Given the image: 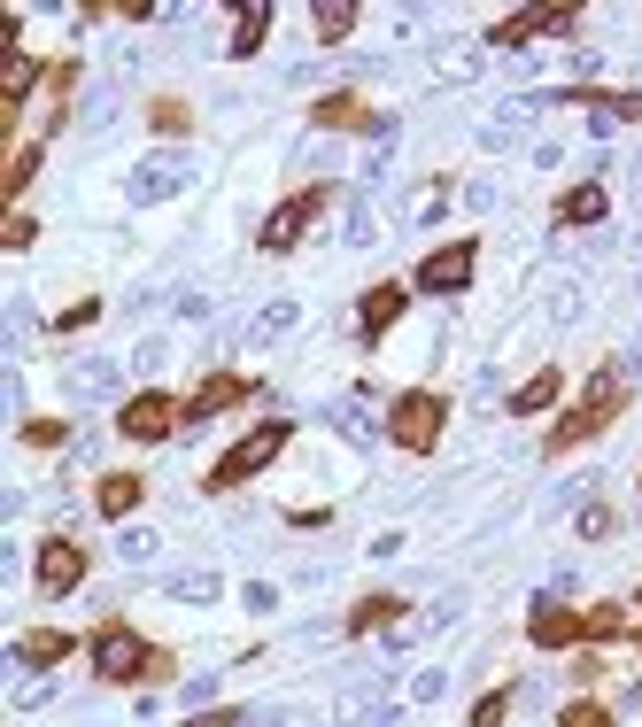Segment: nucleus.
<instances>
[{
	"instance_id": "nucleus-19",
	"label": "nucleus",
	"mask_w": 642,
	"mask_h": 727,
	"mask_svg": "<svg viewBox=\"0 0 642 727\" xmlns=\"http://www.w3.org/2000/svg\"><path fill=\"white\" fill-rule=\"evenodd\" d=\"M550 402H557V371H534V379L511 395V410H518V418H534V410H550Z\"/></svg>"
},
{
	"instance_id": "nucleus-21",
	"label": "nucleus",
	"mask_w": 642,
	"mask_h": 727,
	"mask_svg": "<svg viewBox=\"0 0 642 727\" xmlns=\"http://www.w3.org/2000/svg\"><path fill=\"white\" fill-rule=\"evenodd\" d=\"M16 658H23V666H55V658H70V635H62V627H47V635H31Z\"/></svg>"
},
{
	"instance_id": "nucleus-6",
	"label": "nucleus",
	"mask_w": 642,
	"mask_h": 727,
	"mask_svg": "<svg viewBox=\"0 0 642 727\" xmlns=\"http://www.w3.org/2000/svg\"><path fill=\"white\" fill-rule=\"evenodd\" d=\"M148 666V650H140V635H125V627H109L101 643H93V674L101 681H132Z\"/></svg>"
},
{
	"instance_id": "nucleus-5",
	"label": "nucleus",
	"mask_w": 642,
	"mask_h": 727,
	"mask_svg": "<svg viewBox=\"0 0 642 727\" xmlns=\"http://www.w3.org/2000/svg\"><path fill=\"white\" fill-rule=\"evenodd\" d=\"M442 418H450V410H442L434 395H403V402H395V441H403V449H434Z\"/></svg>"
},
{
	"instance_id": "nucleus-28",
	"label": "nucleus",
	"mask_w": 642,
	"mask_h": 727,
	"mask_svg": "<svg viewBox=\"0 0 642 727\" xmlns=\"http://www.w3.org/2000/svg\"><path fill=\"white\" fill-rule=\"evenodd\" d=\"M31 78H39V62H31V54H16V62H8V101H23V93H31Z\"/></svg>"
},
{
	"instance_id": "nucleus-29",
	"label": "nucleus",
	"mask_w": 642,
	"mask_h": 727,
	"mask_svg": "<svg viewBox=\"0 0 642 727\" xmlns=\"http://www.w3.org/2000/svg\"><path fill=\"white\" fill-rule=\"evenodd\" d=\"M442 201H450V193H442V186H426V193L411 201V225H434V217H442Z\"/></svg>"
},
{
	"instance_id": "nucleus-17",
	"label": "nucleus",
	"mask_w": 642,
	"mask_h": 727,
	"mask_svg": "<svg viewBox=\"0 0 642 727\" xmlns=\"http://www.w3.org/2000/svg\"><path fill=\"white\" fill-rule=\"evenodd\" d=\"M109 125H117V86H93L78 109V132H109Z\"/></svg>"
},
{
	"instance_id": "nucleus-14",
	"label": "nucleus",
	"mask_w": 642,
	"mask_h": 727,
	"mask_svg": "<svg viewBox=\"0 0 642 727\" xmlns=\"http://www.w3.org/2000/svg\"><path fill=\"white\" fill-rule=\"evenodd\" d=\"M217 588H225L217 565H178V572H170V596H178V604H209Z\"/></svg>"
},
{
	"instance_id": "nucleus-35",
	"label": "nucleus",
	"mask_w": 642,
	"mask_h": 727,
	"mask_svg": "<svg viewBox=\"0 0 642 727\" xmlns=\"http://www.w3.org/2000/svg\"><path fill=\"white\" fill-rule=\"evenodd\" d=\"M194 727H248V713H209V720H194Z\"/></svg>"
},
{
	"instance_id": "nucleus-2",
	"label": "nucleus",
	"mask_w": 642,
	"mask_h": 727,
	"mask_svg": "<svg viewBox=\"0 0 642 727\" xmlns=\"http://www.w3.org/2000/svg\"><path fill=\"white\" fill-rule=\"evenodd\" d=\"M279 449H287V426L271 418V426H256V434H248V441H240V449L217 465V480H209V488H240V480H256V472H264Z\"/></svg>"
},
{
	"instance_id": "nucleus-16",
	"label": "nucleus",
	"mask_w": 642,
	"mask_h": 727,
	"mask_svg": "<svg viewBox=\"0 0 642 727\" xmlns=\"http://www.w3.org/2000/svg\"><path fill=\"white\" fill-rule=\"evenodd\" d=\"M225 402H240V379H209V387H201V395L186 402V434H194V426H201L209 410H225Z\"/></svg>"
},
{
	"instance_id": "nucleus-24",
	"label": "nucleus",
	"mask_w": 642,
	"mask_h": 727,
	"mask_svg": "<svg viewBox=\"0 0 642 727\" xmlns=\"http://www.w3.org/2000/svg\"><path fill=\"white\" fill-rule=\"evenodd\" d=\"M356 31V0H325L318 8V39H348Z\"/></svg>"
},
{
	"instance_id": "nucleus-34",
	"label": "nucleus",
	"mask_w": 642,
	"mask_h": 727,
	"mask_svg": "<svg viewBox=\"0 0 642 727\" xmlns=\"http://www.w3.org/2000/svg\"><path fill=\"white\" fill-rule=\"evenodd\" d=\"M473 727H503V697H487L481 713H473Z\"/></svg>"
},
{
	"instance_id": "nucleus-31",
	"label": "nucleus",
	"mask_w": 642,
	"mask_h": 727,
	"mask_svg": "<svg viewBox=\"0 0 642 727\" xmlns=\"http://www.w3.org/2000/svg\"><path fill=\"white\" fill-rule=\"evenodd\" d=\"M557 727H612V713H604V705H565Z\"/></svg>"
},
{
	"instance_id": "nucleus-20",
	"label": "nucleus",
	"mask_w": 642,
	"mask_h": 727,
	"mask_svg": "<svg viewBox=\"0 0 642 727\" xmlns=\"http://www.w3.org/2000/svg\"><path fill=\"white\" fill-rule=\"evenodd\" d=\"M395 310H403V287H372V295H364V333L395 326Z\"/></svg>"
},
{
	"instance_id": "nucleus-33",
	"label": "nucleus",
	"mask_w": 642,
	"mask_h": 727,
	"mask_svg": "<svg viewBox=\"0 0 642 727\" xmlns=\"http://www.w3.org/2000/svg\"><path fill=\"white\" fill-rule=\"evenodd\" d=\"M612 371H620V379H642V333H635V341H628V357L612 364Z\"/></svg>"
},
{
	"instance_id": "nucleus-18",
	"label": "nucleus",
	"mask_w": 642,
	"mask_h": 727,
	"mask_svg": "<svg viewBox=\"0 0 642 727\" xmlns=\"http://www.w3.org/2000/svg\"><path fill=\"white\" fill-rule=\"evenodd\" d=\"M340 240H348V248H372V240H379V217H372V193H364V186H356V201H348V232H340Z\"/></svg>"
},
{
	"instance_id": "nucleus-12",
	"label": "nucleus",
	"mask_w": 642,
	"mask_h": 727,
	"mask_svg": "<svg viewBox=\"0 0 642 727\" xmlns=\"http://www.w3.org/2000/svg\"><path fill=\"white\" fill-rule=\"evenodd\" d=\"M310 209H318V193H303V201L271 209V225H264V248H295V240H303V225H310Z\"/></svg>"
},
{
	"instance_id": "nucleus-11",
	"label": "nucleus",
	"mask_w": 642,
	"mask_h": 727,
	"mask_svg": "<svg viewBox=\"0 0 642 727\" xmlns=\"http://www.w3.org/2000/svg\"><path fill=\"white\" fill-rule=\"evenodd\" d=\"M78 572H86V557H78L70 542H47V549H39V588H47V596L78 588Z\"/></svg>"
},
{
	"instance_id": "nucleus-25",
	"label": "nucleus",
	"mask_w": 642,
	"mask_h": 727,
	"mask_svg": "<svg viewBox=\"0 0 642 727\" xmlns=\"http://www.w3.org/2000/svg\"><path fill=\"white\" fill-rule=\"evenodd\" d=\"M604 217V186H573V201H565V225H596Z\"/></svg>"
},
{
	"instance_id": "nucleus-10",
	"label": "nucleus",
	"mask_w": 642,
	"mask_h": 727,
	"mask_svg": "<svg viewBox=\"0 0 642 727\" xmlns=\"http://www.w3.org/2000/svg\"><path fill=\"white\" fill-rule=\"evenodd\" d=\"M487 70V47H473V39H450L442 54H434V78L442 86H465V78H481Z\"/></svg>"
},
{
	"instance_id": "nucleus-32",
	"label": "nucleus",
	"mask_w": 642,
	"mask_h": 727,
	"mask_svg": "<svg viewBox=\"0 0 642 727\" xmlns=\"http://www.w3.org/2000/svg\"><path fill=\"white\" fill-rule=\"evenodd\" d=\"M333 163H340V148H333V140H310V148H303V171H333Z\"/></svg>"
},
{
	"instance_id": "nucleus-3",
	"label": "nucleus",
	"mask_w": 642,
	"mask_h": 727,
	"mask_svg": "<svg viewBox=\"0 0 642 727\" xmlns=\"http://www.w3.org/2000/svg\"><path fill=\"white\" fill-rule=\"evenodd\" d=\"M117 387H125V364L117 357H86V364L62 371V395H70V402H109Z\"/></svg>"
},
{
	"instance_id": "nucleus-4",
	"label": "nucleus",
	"mask_w": 642,
	"mask_h": 727,
	"mask_svg": "<svg viewBox=\"0 0 642 727\" xmlns=\"http://www.w3.org/2000/svg\"><path fill=\"white\" fill-rule=\"evenodd\" d=\"M418 287H426V295H465V287H473V240L426 256V263H418Z\"/></svg>"
},
{
	"instance_id": "nucleus-36",
	"label": "nucleus",
	"mask_w": 642,
	"mask_h": 727,
	"mask_svg": "<svg viewBox=\"0 0 642 727\" xmlns=\"http://www.w3.org/2000/svg\"><path fill=\"white\" fill-rule=\"evenodd\" d=\"M635 604H642V596H635Z\"/></svg>"
},
{
	"instance_id": "nucleus-23",
	"label": "nucleus",
	"mask_w": 642,
	"mask_h": 727,
	"mask_svg": "<svg viewBox=\"0 0 642 727\" xmlns=\"http://www.w3.org/2000/svg\"><path fill=\"white\" fill-rule=\"evenodd\" d=\"M156 549H162L156 527H125V535H117V557H125V565H148Z\"/></svg>"
},
{
	"instance_id": "nucleus-9",
	"label": "nucleus",
	"mask_w": 642,
	"mask_h": 727,
	"mask_svg": "<svg viewBox=\"0 0 642 727\" xmlns=\"http://www.w3.org/2000/svg\"><path fill=\"white\" fill-rule=\"evenodd\" d=\"M295 326H303V302H264V310L240 326V341L264 349V341H279V333H295Z\"/></svg>"
},
{
	"instance_id": "nucleus-1",
	"label": "nucleus",
	"mask_w": 642,
	"mask_h": 727,
	"mask_svg": "<svg viewBox=\"0 0 642 727\" xmlns=\"http://www.w3.org/2000/svg\"><path fill=\"white\" fill-rule=\"evenodd\" d=\"M194 179H201V171H194V156H178V148H156V156H148V163L125 179V201H132V209H148V201H170V193H186Z\"/></svg>"
},
{
	"instance_id": "nucleus-26",
	"label": "nucleus",
	"mask_w": 642,
	"mask_h": 727,
	"mask_svg": "<svg viewBox=\"0 0 642 727\" xmlns=\"http://www.w3.org/2000/svg\"><path fill=\"white\" fill-rule=\"evenodd\" d=\"M550 318H557V326H573V318H581V287H573V279H557V295H550Z\"/></svg>"
},
{
	"instance_id": "nucleus-30",
	"label": "nucleus",
	"mask_w": 642,
	"mask_h": 727,
	"mask_svg": "<svg viewBox=\"0 0 642 727\" xmlns=\"http://www.w3.org/2000/svg\"><path fill=\"white\" fill-rule=\"evenodd\" d=\"M442 689H450V674H442V666H426V674H418V681H411V697H418V705H434V697H442Z\"/></svg>"
},
{
	"instance_id": "nucleus-15",
	"label": "nucleus",
	"mask_w": 642,
	"mask_h": 727,
	"mask_svg": "<svg viewBox=\"0 0 642 727\" xmlns=\"http://www.w3.org/2000/svg\"><path fill=\"white\" fill-rule=\"evenodd\" d=\"M264 31H271V8H240V23H233V47H225V54H240V62H248V54L264 47Z\"/></svg>"
},
{
	"instance_id": "nucleus-7",
	"label": "nucleus",
	"mask_w": 642,
	"mask_h": 727,
	"mask_svg": "<svg viewBox=\"0 0 642 727\" xmlns=\"http://www.w3.org/2000/svg\"><path fill=\"white\" fill-rule=\"evenodd\" d=\"M542 109H557V101H542V93H518V101H503V117H487V125H481V148H511V140H518V132L542 117Z\"/></svg>"
},
{
	"instance_id": "nucleus-8",
	"label": "nucleus",
	"mask_w": 642,
	"mask_h": 727,
	"mask_svg": "<svg viewBox=\"0 0 642 727\" xmlns=\"http://www.w3.org/2000/svg\"><path fill=\"white\" fill-rule=\"evenodd\" d=\"M170 418H178V410H170L162 395H132V402H125V434H132V441H162Z\"/></svg>"
},
{
	"instance_id": "nucleus-27",
	"label": "nucleus",
	"mask_w": 642,
	"mask_h": 727,
	"mask_svg": "<svg viewBox=\"0 0 642 727\" xmlns=\"http://www.w3.org/2000/svg\"><path fill=\"white\" fill-rule=\"evenodd\" d=\"M565 635H573V619H565V611H550V604H542V611H534V643H565Z\"/></svg>"
},
{
	"instance_id": "nucleus-13",
	"label": "nucleus",
	"mask_w": 642,
	"mask_h": 727,
	"mask_svg": "<svg viewBox=\"0 0 642 727\" xmlns=\"http://www.w3.org/2000/svg\"><path fill=\"white\" fill-rule=\"evenodd\" d=\"M333 426H340L356 449H372V441H379V418H372V402H364V395H340V402H333Z\"/></svg>"
},
{
	"instance_id": "nucleus-22",
	"label": "nucleus",
	"mask_w": 642,
	"mask_h": 727,
	"mask_svg": "<svg viewBox=\"0 0 642 727\" xmlns=\"http://www.w3.org/2000/svg\"><path fill=\"white\" fill-rule=\"evenodd\" d=\"M132 504H140V480H132V472H117V480H101V511H109V519H125Z\"/></svg>"
}]
</instances>
